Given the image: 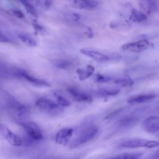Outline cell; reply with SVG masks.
Masks as SVG:
<instances>
[{
  "instance_id": "7",
  "label": "cell",
  "mask_w": 159,
  "mask_h": 159,
  "mask_svg": "<svg viewBox=\"0 0 159 159\" xmlns=\"http://www.w3.org/2000/svg\"><path fill=\"white\" fill-rule=\"evenodd\" d=\"M80 52L84 54L99 62H106L109 59V57L98 52L87 48H82Z\"/></svg>"
},
{
  "instance_id": "13",
  "label": "cell",
  "mask_w": 159,
  "mask_h": 159,
  "mask_svg": "<svg viewBox=\"0 0 159 159\" xmlns=\"http://www.w3.org/2000/svg\"><path fill=\"white\" fill-rule=\"evenodd\" d=\"M75 5L80 9L91 10L96 8L98 3L93 0H75Z\"/></svg>"
},
{
  "instance_id": "27",
  "label": "cell",
  "mask_w": 159,
  "mask_h": 159,
  "mask_svg": "<svg viewBox=\"0 0 159 159\" xmlns=\"http://www.w3.org/2000/svg\"><path fill=\"white\" fill-rule=\"evenodd\" d=\"M13 13L16 17L19 18H22L24 17V15L23 12L19 10H14Z\"/></svg>"
},
{
  "instance_id": "20",
  "label": "cell",
  "mask_w": 159,
  "mask_h": 159,
  "mask_svg": "<svg viewBox=\"0 0 159 159\" xmlns=\"http://www.w3.org/2000/svg\"><path fill=\"white\" fill-rule=\"evenodd\" d=\"M27 12L35 17H37V15L34 6L29 1L21 0L20 1Z\"/></svg>"
},
{
  "instance_id": "21",
  "label": "cell",
  "mask_w": 159,
  "mask_h": 159,
  "mask_svg": "<svg viewBox=\"0 0 159 159\" xmlns=\"http://www.w3.org/2000/svg\"><path fill=\"white\" fill-rule=\"evenodd\" d=\"M72 62L67 59L58 60L55 62L54 65L57 68L61 69L66 68L72 64Z\"/></svg>"
},
{
  "instance_id": "3",
  "label": "cell",
  "mask_w": 159,
  "mask_h": 159,
  "mask_svg": "<svg viewBox=\"0 0 159 159\" xmlns=\"http://www.w3.org/2000/svg\"><path fill=\"white\" fill-rule=\"evenodd\" d=\"M98 129L95 126L90 127L85 130L72 143L71 147L75 148L82 144L93 138L97 134Z\"/></svg>"
},
{
  "instance_id": "28",
  "label": "cell",
  "mask_w": 159,
  "mask_h": 159,
  "mask_svg": "<svg viewBox=\"0 0 159 159\" xmlns=\"http://www.w3.org/2000/svg\"><path fill=\"white\" fill-rule=\"evenodd\" d=\"M52 4V2L51 0H46L43 1V5L46 9H48L50 8Z\"/></svg>"
},
{
  "instance_id": "14",
  "label": "cell",
  "mask_w": 159,
  "mask_h": 159,
  "mask_svg": "<svg viewBox=\"0 0 159 159\" xmlns=\"http://www.w3.org/2000/svg\"><path fill=\"white\" fill-rule=\"evenodd\" d=\"M94 68L91 65H87L85 69H78L76 72L81 80H84L90 77L93 73Z\"/></svg>"
},
{
  "instance_id": "9",
  "label": "cell",
  "mask_w": 159,
  "mask_h": 159,
  "mask_svg": "<svg viewBox=\"0 0 159 159\" xmlns=\"http://www.w3.org/2000/svg\"><path fill=\"white\" fill-rule=\"evenodd\" d=\"M73 130L70 128L63 129L57 134L56 142L59 144H66L73 134Z\"/></svg>"
},
{
  "instance_id": "16",
  "label": "cell",
  "mask_w": 159,
  "mask_h": 159,
  "mask_svg": "<svg viewBox=\"0 0 159 159\" xmlns=\"http://www.w3.org/2000/svg\"><path fill=\"white\" fill-rule=\"evenodd\" d=\"M142 154L141 152L125 153L116 155L107 159H137Z\"/></svg>"
},
{
  "instance_id": "30",
  "label": "cell",
  "mask_w": 159,
  "mask_h": 159,
  "mask_svg": "<svg viewBox=\"0 0 159 159\" xmlns=\"http://www.w3.org/2000/svg\"><path fill=\"white\" fill-rule=\"evenodd\" d=\"M140 159L138 158V159Z\"/></svg>"
},
{
  "instance_id": "1",
  "label": "cell",
  "mask_w": 159,
  "mask_h": 159,
  "mask_svg": "<svg viewBox=\"0 0 159 159\" xmlns=\"http://www.w3.org/2000/svg\"><path fill=\"white\" fill-rule=\"evenodd\" d=\"M158 143L155 141L142 139H132L121 142L119 147L123 148H152L158 146Z\"/></svg>"
},
{
  "instance_id": "10",
  "label": "cell",
  "mask_w": 159,
  "mask_h": 159,
  "mask_svg": "<svg viewBox=\"0 0 159 159\" xmlns=\"http://www.w3.org/2000/svg\"><path fill=\"white\" fill-rule=\"evenodd\" d=\"M139 3L141 9L148 14L156 11L157 8L156 2L154 0H140L139 1Z\"/></svg>"
},
{
  "instance_id": "11",
  "label": "cell",
  "mask_w": 159,
  "mask_h": 159,
  "mask_svg": "<svg viewBox=\"0 0 159 159\" xmlns=\"http://www.w3.org/2000/svg\"><path fill=\"white\" fill-rule=\"evenodd\" d=\"M156 97V95L154 94H142L131 97L127 101L130 104L143 103L151 100Z\"/></svg>"
},
{
  "instance_id": "25",
  "label": "cell",
  "mask_w": 159,
  "mask_h": 159,
  "mask_svg": "<svg viewBox=\"0 0 159 159\" xmlns=\"http://www.w3.org/2000/svg\"><path fill=\"white\" fill-rule=\"evenodd\" d=\"M33 25L34 29L37 31H42L44 30L43 27L36 22H34Z\"/></svg>"
},
{
  "instance_id": "24",
  "label": "cell",
  "mask_w": 159,
  "mask_h": 159,
  "mask_svg": "<svg viewBox=\"0 0 159 159\" xmlns=\"http://www.w3.org/2000/svg\"><path fill=\"white\" fill-rule=\"evenodd\" d=\"M111 78L110 77L104 76L101 75L97 74L95 75V80L98 82L103 83L108 82Z\"/></svg>"
},
{
  "instance_id": "29",
  "label": "cell",
  "mask_w": 159,
  "mask_h": 159,
  "mask_svg": "<svg viewBox=\"0 0 159 159\" xmlns=\"http://www.w3.org/2000/svg\"><path fill=\"white\" fill-rule=\"evenodd\" d=\"M73 16L75 17V20H79L80 18V15L77 13H74L73 14Z\"/></svg>"
},
{
  "instance_id": "12",
  "label": "cell",
  "mask_w": 159,
  "mask_h": 159,
  "mask_svg": "<svg viewBox=\"0 0 159 159\" xmlns=\"http://www.w3.org/2000/svg\"><path fill=\"white\" fill-rule=\"evenodd\" d=\"M39 107L44 109L53 110L58 107V105L52 101L46 98H41L36 102Z\"/></svg>"
},
{
  "instance_id": "19",
  "label": "cell",
  "mask_w": 159,
  "mask_h": 159,
  "mask_svg": "<svg viewBox=\"0 0 159 159\" xmlns=\"http://www.w3.org/2000/svg\"><path fill=\"white\" fill-rule=\"evenodd\" d=\"M115 82L124 87L131 86L134 83L133 80L128 76L118 78L115 80Z\"/></svg>"
},
{
  "instance_id": "15",
  "label": "cell",
  "mask_w": 159,
  "mask_h": 159,
  "mask_svg": "<svg viewBox=\"0 0 159 159\" xmlns=\"http://www.w3.org/2000/svg\"><path fill=\"white\" fill-rule=\"evenodd\" d=\"M147 18V15L134 8L131 10L129 17L130 20L135 22H141Z\"/></svg>"
},
{
  "instance_id": "18",
  "label": "cell",
  "mask_w": 159,
  "mask_h": 159,
  "mask_svg": "<svg viewBox=\"0 0 159 159\" xmlns=\"http://www.w3.org/2000/svg\"><path fill=\"white\" fill-rule=\"evenodd\" d=\"M138 121V118L135 116H127L120 121L119 125L121 127H129L134 125Z\"/></svg>"
},
{
  "instance_id": "6",
  "label": "cell",
  "mask_w": 159,
  "mask_h": 159,
  "mask_svg": "<svg viewBox=\"0 0 159 159\" xmlns=\"http://www.w3.org/2000/svg\"><path fill=\"white\" fill-rule=\"evenodd\" d=\"M67 91L74 99L77 101L90 102L92 101V98L90 95L80 92L76 89L69 87L67 88Z\"/></svg>"
},
{
  "instance_id": "4",
  "label": "cell",
  "mask_w": 159,
  "mask_h": 159,
  "mask_svg": "<svg viewBox=\"0 0 159 159\" xmlns=\"http://www.w3.org/2000/svg\"><path fill=\"white\" fill-rule=\"evenodd\" d=\"M0 133L11 144L15 146L21 145V139L11 132L7 127L1 124H0Z\"/></svg>"
},
{
  "instance_id": "26",
  "label": "cell",
  "mask_w": 159,
  "mask_h": 159,
  "mask_svg": "<svg viewBox=\"0 0 159 159\" xmlns=\"http://www.w3.org/2000/svg\"><path fill=\"white\" fill-rule=\"evenodd\" d=\"M8 39L0 30V42H8Z\"/></svg>"
},
{
  "instance_id": "5",
  "label": "cell",
  "mask_w": 159,
  "mask_h": 159,
  "mask_svg": "<svg viewBox=\"0 0 159 159\" xmlns=\"http://www.w3.org/2000/svg\"><path fill=\"white\" fill-rule=\"evenodd\" d=\"M143 127L147 132L154 133L156 132L159 128L158 117L156 116H150L145 119L143 122Z\"/></svg>"
},
{
  "instance_id": "22",
  "label": "cell",
  "mask_w": 159,
  "mask_h": 159,
  "mask_svg": "<svg viewBox=\"0 0 159 159\" xmlns=\"http://www.w3.org/2000/svg\"><path fill=\"white\" fill-rule=\"evenodd\" d=\"M54 95L56 98L58 105L65 107H68L70 105V102L66 98L56 93H55Z\"/></svg>"
},
{
  "instance_id": "17",
  "label": "cell",
  "mask_w": 159,
  "mask_h": 159,
  "mask_svg": "<svg viewBox=\"0 0 159 159\" xmlns=\"http://www.w3.org/2000/svg\"><path fill=\"white\" fill-rule=\"evenodd\" d=\"M19 39L23 43L31 47H34L37 43L35 40L32 37L26 34L19 33L17 34Z\"/></svg>"
},
{
  "instance_id": "23",
  "label": "cell",
  "mask_w": 159,
  "mask_h": 159,
  "mask_svg": "<svg viewBox=\"0 0 159 159\" xmlns=\"http://www.w3.org/2000/svg\"><path fill=\"white\" fill-rule=\"evenodd\" d=\"M120 90L117 89L103 90L99 91V93L102 95L113 96L118 94Z\"/></svg>"
},
{
  "instance_id": "2",
  "label": "cell",
  "mask_w": 159,
  "mask_h": 159,
  "mask_svg": "<svg viewBox=\"0 0 159 159\" xmlns=\"http://www.w3.org/2000/svg\"><path fill=\"white\" fill-rule=\"evenodd\" d=\"M153 47V44L152 43L147 39H143L125 44L121 46V49L125 51L139 52L152 48Z\"/></svg>"
},
{
  "instance_id": "8",
  "label": "cell",
  "mask_w": 159,
  "mask_h": 159,
  "mask_svg": "<svg viewBox=\"0 0 159 159\" xmlns=\"http://www.w3.org/2000/svg\"><path fill=\"white\" fill-rule=\"evenodd\" d=\"M23 127L32 139L36 140H40L43 139V135L38 127L33 123L24 124Z\"/></svg>"
}]
</instances>
